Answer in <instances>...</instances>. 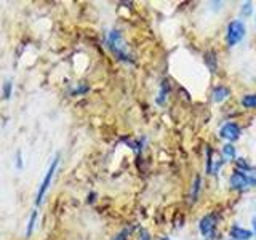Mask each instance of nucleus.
I'll list each match as a JSON object with an SVG mask.
<instances>
[{"label": "nucleus", "mask_w": 256, "mask_h": 240, "mask_svg": "<svg viewBox=\"0 0 256 240\" xmlns=\"http://www.w3.org/2000/svg\"><path fill=\"white\" fill-rule=\"evenodd\" d=\"M170 94V84L166 82V80H164L162 84H160V92L157 94V104H164L165 100H166V96Z\"/></svg>", "instance_id": "1a4fd4ad"}, {"label": "nucleus", "mask_w": 256, "mask_h": 240, "mask_svg": "<svg viewBox=\"0 0 256 240\" xmlns=\"http://www.w3.org/2000/svg\"><path fill=\"white\" fill-rule=\"evenodd\" d=\"M246 34V29H245V24L238 20H234L229 22L228 26V34H226V40H228V45L229 46H234L237 45L240 40H242Z\"/></svg>", "instance_id": "39448f33"}, {"label": "nucleus", "mask_w": 256, "mask_h": 240, "mask_svg": "<svg viewBox=\"0 0 256 240\" xmlns=\"http://www.w3.org/2000/svg\"><path fill=\"white\" fill-rule=\"evenodd\" d=\"M160 240H172V238H170V237H162Z\"/></svg>", "instance_id": "4be33fe9"}, {"label": "nucleus", "mask_w": 256, "mask_h": 240, "mask_svg": "<svg viewBox=\"0 0 256 240\" xmlns=\"http://www.w3.org/2000/svg\"><path fill=\"white\" fill-rule=\"evenodd\" d=\"M205 62H206L208 69H210L214 74V72H216V54H214V52H208L205 54Z\"/></svg>", "instance_id": "9b49d317"}, {"label": "nucleus", "mask_w": 256, "mask_h": 240, "mask_svg": "<svg viewBox=\"0 0 256 240\" xmlns=\"http://www.w3.org/2000/svg\"><path fill=\"white\" fill-rule=\"evenodd\" d=\"M200 184H202V180H200V176H196V180H194V186H192V192H190V200H192V202H196L197 197H198Z\"/></svg>", "instance_id": "ddd939ff"}, {"label": "nucleus", "mask_w": 256, "mask_h": 240, "mask_svg": "<svg viewBox=\"0 0 256 240\" xmlns=\"http://www.w3.org/2000/svg\"><path fill=\"white\" fill-rule=\"evenodd\" d=\"M252 14H253V4L245 2L242 8H240V16H242V18H250Z\"/></svg>", "instance_id": "4468645a"}, {"label": "nucleus", "mask_w": 256, "mask_h": 240, "mask_svg": "<svg viewBox=\"0 0 256 240\" xmlns=\"http://www.w3.org/2000/svg\"><path fill=\"white\" fill-rule=\"evenodd\" d=\"M236 148H234V144H224L222 146V157L224 158H236Z\"/></svg>", "instance_id": "f8f14e48"}, {"label": "nucleus", "mask_w": 256, "mask_h": 240, "mask_svg": "<svg viewBox=\"0 0 256 240\" xmlns=\"http://www.w3.org/2000/svg\"><path fill=\"white\" fill-rule=\"evenodd\" d=\"M16 166L22 168V154H21V150L16 152Z\"/></svg>", "instance_id": "6ab92c4d"}, {"label": "nucleus", "mask_w": 256, "mask_h": 240, "mask_svg": "<svg viewBox=\"0 0 256 240\" xmlns=\"http://www.w3.org/2000/svg\"><path fill=\"white\" fill-rule=\"evenodd\" d=\"M106 42L109 50L114 53V56L118 61H124V62H133L132 58V53L128 50V45L125 42V38L122 36V32L117 30V29H112L108 32V37H106Z\"/></svg>", "instance_id": "f257e3e1"}, {"label": "nucleus", "mask_w": 256, "mask_h": 240, "mask_svg": "<svg viewBox=\"0 0 256 240\" xmlns=\"http://www.w3.org/2000/svg\"><path fill=\"white\" fill-rule=\"evenodd\" d=\"M198 229L202 232L205 240H214L216 238V229H218V214L210 213L205 214L198 222Z\"/></svg>", "instance_id": "7ed1b4c3"}, {"label": "nucleus", "mask_w": 256, "mask_h": 240, "mask_svg": "<svg viewBox=\"0 0 256 240\" xmlns=\"http://www.w3.org/2000/svg\"><path fill=\"white\" fill-rule=\"evenodd\" d=\"M240 134H242V130H240V126L234 122H229L226 125H222L221 130H220L221 138L226 140V141H230V142L237 141L240 138Z\"/></svg>", "instance_id": "423d86ee"}, {"label": "nucleus", "mask_w": 256, "mask_h": 240, "mask_svg": "<svg viewBox=\"0 0 256 240\" xmlns=\"http://www.w3.org/2000/svg\"><path fill=\"white\" fill-rule=\"evenodd\" d=\"M240 102H242V106L246 109H254L256 108V93L254 94H245Z\"/></svg>", "instance_id": "9d476101"}, {"label": "nucleus", "mask_w": 256, "mask_h": 240, "mask_svg": "<svg viewBox=\"0 0 256 240\" xmlns=\"http://www.w3.org/2000/svg\"><path fill=\"white\" fill-rule=\"evenodd\" d=\"M229 184L232 189H246V188H253L256 186V174L254 173H246L242 170H234V173L230 174Z\"/></svg>", "instance_id": "f03ea898"}, {"label": "nucleus", "mask_w": 256, "mask_h": 240, "mask_svg": "<svg viewBox=\"0 0 256 240\" xmlns=\"http://www.w3.org/2000/svg\"><path fill=\"white\" fill-rule=\"evenodd\" d=\"M140 240H150V236L146 229H141L140 230Z\"/></svg>", "instance_id": "aec40b11"}, {"label": "nucleus", "mask_w": 256, "mask_h": 240, "mask_svg": "<svg viewBox=\"0 0 256 240\" xmlns=\"http://www.w3.org/2000/svg\"><path fill=\"white\" fill-rule=\"evenodd\" d=\"M212 96H213L214 102H224L230 96V90L228 86H224V85H218V86L213 88Z\"/></svg>", "instance_id": "6e6552de"}, {"label": "nucleus", "mask_w": 256, "mask_h": 240, "mask_svg": "<svg viewBox=\"0 0 256 240\" xmlns=\"http://www.w3.org/2000/svg\"><path fill=\"white\" fill-rule=\"evenodd\" d=\"M252 224H253V234L256 237V216H253V218H252Z\"/></svg>", "instance_id": "412c9836"}, {"label": "nucleus", "mask_w": 256, "mask_h": 240, "mask_svg": "<svg viewBox=\"0 0 256 240\" xmlns=\"http://www.w3.org/2000/svg\"><path fill=\"white\" fill-rule=\"evenodd\" d=\"M230 240H232V238H230Z\"/></svg>", "instance_id": "5701e85b"}, {"label": "nucleus", "mask_w": 256, "mask_h": 240, "mask_svg": "<svg viewBox=\"0 0 256 240\" xmlns=\"http://www.w3.org/2000/svg\"><path fill=\"white\" fill-rule=\"evenodd\" d=\"M58 164H60V156H54L53 160H52V164H50V166H48L46 173H45L44 181L40 182V188H38V192H37V198H36V205L42 204V200H44V197L46 194V190H48V188H50V184H52V180H53V176H54L56 168H58Z\"/></svg>", "instance_id": "20e7f679"}, {"label": "nucleus", "mask_w": 256, "mask_h": 240, "mask_svg": "<svg viewBox=\"0 0 256 240\" xmlns=\"http://www.w3.org/2000/svg\"><path fill=\"white\" fill-rule=\"evenodd\" d=\"M213 150H212V148L210 146H208L206 148V173L208 174H213Z\"/></svg>", "instance_id": "2eb2a0df"}, {"label": "nucleus", "mask_w": 256, "mask_h": 240, "mask_svg": "<svg viewBox=\"0 0 256 240\" xmlns=\"http://www.w3.org/2000/svg\"><path fill=\"white\" fill-rule=\"evenodd\" d=\"M128 234H130L128 230H122V232H118L112 240H128Z\"/></svg>", "instance_id": "a211bd4d"}, {"label": "nucleus", "mask_w": 256, "mask_h": 240, "mask_svg": "<svg viewBox=\"0 0 256 240\" xmlns=\"http://www.w3.org/2000/svg\"><path fill=\"white\" fill-rule=\"evenodd\" d=\"M36 220H37V212L34 210L30 213V218H29V222H28V230H26V236L29 237L32 234V230H34V226H36Z\"/></svg>", "instance_id": "dca6fc26"}, {"label": "nucleus", "mask_w": 256, "mask_h": 240, "mask_svg": "<svg viewBox=\"0 0 256 240\" xmlns=\"http://www.w3.org/2000/svg\"><path fill=\"white\" fill-rule=\"evenodd\" d=\"M229 234L232 237V240H250L253 237V232L248 230L242 226H238V224H234V226L230 228Z\"/></svg>", "instance_id": "0eeeda50"}, {"label": "nucleus", "mask_w": 256, "mask_h": 240, "mask_svg": "<svg viewBox=\"0 0 256 240\" xmlns=\"http://www.w3.org/2000/svg\"><path fill=\"white\" fill-rule=\"evenodd\" d=\"M12 90H13L12 80H5V84H4V98L5 100H8L12 96Z\"/></svg>", "instance_id": "f3484780"}]
</instances>
